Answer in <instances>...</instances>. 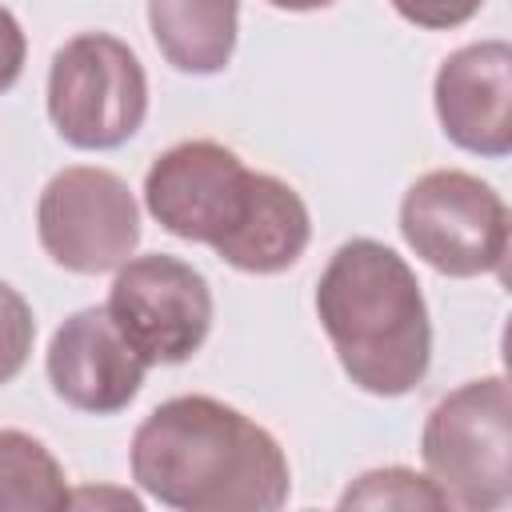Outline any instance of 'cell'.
<instances>
[{
  "mask_svg": "<svg viewBox=\"0 0 512 512\" xmlns=\"http://www.w3.org/2000/svg\"><path fill=\"white\" fill-rule=\"evenodd\" d=\"M508 384L504 376L468 380L424 420L420 456L448 508L492 512L512 496L508 472Z\"/></svg>",
  "mask_w": 512,
  "mask_h": 512,
  "instance_id": "cell-4",
  "label": "cell"
},
{
  "mask_svg": "<svg viewBox=\"0 0 512 512\" xmlns=\"http://www.w3.org/2000/svg\"><path fill=\"white\" fill-rule=\"evenodd\" d=\"M432 100L440 128L456 148L492 160L512 152V48L504 40L456 48L436 72Z\"/></svg>",
  "mask_w": 512,
  "mask_h": 512,
  "instance_id": "cell-10",
  "label": "cell"
},
{
  "mask_svg": "<svg viewBox=\"0 0 512 512\" xmlns=\"http://www.w3.org/2000/svg\"><path fill=\"white\" fill-rule=\"evenodd\" d=\"M272 184L276 176L252 172L216 140H180L152 160L144 176V204L164 232L208 244L228 264Z\"/></svg>",
  "mask_w": 512,
  "mask_h": 512,
  "instance_id": "cell-3",
  "label": "cell"
},
{
  "mask_svg": "<svg viewBox=\"0 0 512 512\" xmlns=\"http://www.w3.org/2000/svg\"><path fill=\"white\" fill-rule=\"evenodd\" d=\"M272 8H284V12H316V8H328L336 0H268Z\"/></svg>",
  "mask_w": 512,
  "mask_h": 512,
  "instance_id": "cell-17",
  "label": "cell"
},
{
  "mask_svg": "<svg viewBox=\"0 0 512 512\" xmlns=\"http://www.w3.org/2000/svg\"><path fill=\"white\" fill-rule=\"evenodd\" d=\"M144 372L148 364L120 336L104 304L72 312L52 332L48 384L76 412H88V416L124 412L136 400Z\"/></svg>",
  "mask_w": 512,
  "mask_h": 512,
  "instance_id": "cell-9",
  "label": "cell"
},
{
  "mask_svg": "<svg viewBox=\"0 0 512 512\" xmlns=\"http://www.w3.org/2000/svg\"><path fill=\"white\" fill-rule=\"evenodd\" d=\"M72 504L56 456L20 428H0V512H60Z\"/></svg>",
  "mask_w": 512,
  "mask_h": 512,
  "instance_id": "cell-12",
  "label": "cell"
},
{
  "mask_svg": "<svg viewBox=\"0 0 512 512\" xmlns=\"http://www.w3.org/2000/svg\"><path fill=\"white\" fill-rule=\"evenodd\" d=\"M344 508H448L440 488L412 468H376L356 476V484L340 496Z\"/></svg>",
  "mask_w": 512,
  "mask_h": 512,
  "instance_id": "cell-13",
  "label": "cell"
},
{
  "mask_svg": "<svg viewBox=\"0 0 512 512\" xmlns=\"http://www.w3.org/2000/svg\"><path fill=\"white\" fill-rule=\"evenodd\" d=\"M32 340H36V320L28 300L0 280V384H8L24 368Z\"/></svg>",
  "mask_w": 512,
  "mask_h": 512,
  "instance_id": "cell-14",
  "label": "cell"
},
{
  "mask_svg": "<svg viewBox=\"0 0 512 512\" xmlns=\"http://www.w3.org/2000/svg\"><path fill=\"white\" fill-rule=\"evenodd\" d=\"M408 248L444 276H488L508 256V208L492 184L460 168L424 172L400 200Z\"/></svg>",
  "mask_w": 512,
  "mask_h": 512,
  "instance_id": "cell-6",
  "label": "cell"
},
{
  "mask_svg": "<svg viewBox=\"0 0 512 512\" xmlns=\"http://www.w3.org/2000/svg\"><path fill=\"white\" fill-rule=\"evenodd\" d=\"M132 480L180 512H276L292 492L276 436L212 396H172L144 416Z\"/></svg>",
  "mask_w": 512,
  "mask_h": 512,
  "instance_id": "cell-1",
  "label": "cell"
},
{
  "mask_svg": "<svg viewBox=\"0 0 512 512\" xmlns=\"http://www.w3.org/2000/svg\"><path fill=\"white\" fill-rule=\"evenodd\" d=\"M392 8H396L408 24L440 32V28H460V24H468V20L484 8V0H392Z\"/></svg>",
  "mask_w": 512,
  "mask_h": 512,
  "instance_id": "cell-15",
  "label": "cell"
},
{
  "mask_svg": "<svg viewBox=\"0 0 512 512\" xmlns=\"http://www.w3.org/2000/svg\"><path fill=\"white\" fill-rule=\"evenodd\" d=\"M148 112V76L136 52L108 32L72 36L48 68V120L84 152L120 148Z\"/></svg>",
  "mask_w": 512,
  "mask_h": 512,
  "instance_id": "cell-5",
  "label": "cell"
},
{
  "mask_svg": "<svg viewBox=\"0 0 512 512\" xmlns=\"http://www.w3.org/2000/svg\"><path fill=\"white\" fill-rule=\"evenodd\" d=\"M316 316L344 376L372 396L412 392L432 360V324L416 272L388 244H340L316 284Z\"/></svg>",
  "mask_w": 512,
  "mask_h": 512,
  "instance_id": "cell-2",
  "label": "cell"
},
{
  "mask_svg": "<svg viewBox=\"0 0 512 512\" xmlns=\"http://www.w3.org/2000/svg\"><path fill=\"white\" fill-rule=\"evenodd\" d=\"M36 232L44 252L80 276L120 268L140 244V208L132 188L92 164L56 172L36 204Z\"/></svg>",
  "mask_w": 512,
  "mask_h": 512,
  "instance_id": "cell-8",
  "label": "cell"
},
{
  "mask_svg": "<svg viewBox=\"0 0 512 512\" xmlns=\"http://www.w3.org/2000/svg\"><path fill=\"white\" fill-rule=\"evenodd\" d=\"M108 316L132 352L152 364H184L200 352L212 328V288L180 256L148 252L116 268Z\"/></svg>",
  "mask_w": 512,
  "mask_h": 512,
  "instance_id": "cell-7",
  "label": "cell"
},
{
  "mask_svg": "<svg viewBox=\"0 0 512 512\" xmlns=\"http://www.w3.org/2000/svg\"><path fill=\"white\" fill-rule=\"evenodd\" d=\"M240 0H148V28L160 56L188 76L224 72L236 52Z\"/></svg>",
  "mask_w": 512,
  "mask_h": 512,
  "instance_id": "cell-11",
  "label": "cell"
},
{
  "mask_svg": "<svg viewBox=\"0 0 512 512\" xmlns=\"http://www.w3.org/2000/svg\"><path fill=\"white\" fill-rule=\"evenodd\" d=\"M24 56H28V40L20 20L0 4V96L20 80L24 72Z\"/></svg>",
  "mask_w": 512,
  "mask_h": 512,
  "instance_id": "cell-16",
  "label": "cell"
}]
</instances>
